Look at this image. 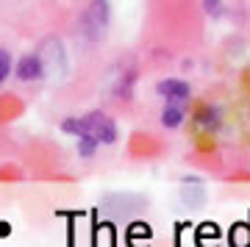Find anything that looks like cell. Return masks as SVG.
Masks as SVG:
<instances>
[{
	"mask_svg": "<svg viewBox=\"0 0 250 247\" xmlns=\"http://www.w3.org/2000/svg\"><path fill=\"white\" fill-rule=\"evenodd\" d=\"M62 131L64 133H72V136H92L98 139L100 144H111L117 139V125L111 117L100 114V111H92L86 117H70L62 123Z\"/></svg>",
	"mask_w": 250,
	"mask_h": 247,
	"instance_id": "obj_1",
	"label": "cell"
},
{
	"mask_svg": "<svg viewBox=\"0 0 250 247\" xmlns=\"http://www.w3.org/2000/svg\"><path fill=\"white\" fill-rule=\"evenodd\" d=\"M156 92L167 100V106H184L189 100V83H184V81H178V78L161 81L159 86H156Z\"/></svg>",
	"mask_w": 250,
	"mask_h": 247,
	"instance_id": "obj_2",
	"label": "cell"
},
{
	"mask_svg": "<svg viewBox=\"0 0 250 247\" xmlns=\"http://www.w3.org/2000/svg\"><path fill=\"white\" fill-rule=\"evenodd\" d=\"M120 200H123V206H117L114 200H108V208H111V217H114V220H131V217H134V214H139L145 208V200L142 197H128V194H125V197H120Z\"/></svg>",
	"mask_w": 250,
	"mask_h": 247,
	"instance_id": "obj_3",
	"label": "cell"
},
{
	"mask_svg": "<svg viewBox=\"0 0 250 247\" xmlns=\"http://www.w3.org/2000/svg\"><path fill=\"white\" fill-rule=\"evenodd\" d=\"M42 72H45V67H42L39 56H22L17 62V78H22V81H39Z\"/></svg>",
	"mask_w": 250,
	"mask_h": 247,
	"instance_id": "obj_4",
	"label": "cell"
},
{
	"mask_svg": "<svg viewBox=\"0 0 250 247\" xmlns=\"http://www.w3.org/2000/svg\"><path fill=\"white\" fill-rule=\"evenodd\" d=\"M195 117L200 123V128H206V131H220V125H223V114L214 106H200Z\"/></svg>",
	"mask_w": 250,
	"mask_h": 247,
	"instance_id": "obj_5",
	"label": "cell"
},
{
	"mask_svg": "<svg viewBox=\"0 0 250 247\" xmlns=\"http://www.w3.org/2000/svg\"><path fill=\"white\" fill-rule=\"evenodd\" d=\"M161 123H164V128H178V125L184 123V108L181 106H167L164 114H161Z\"/></svg>",
	"mask_w": 250,
	"mask_h": 247,
	"instance_id": "obj_6",
	"label": "cell"
},
{
	"mask_svg": "<svg viewBox=\"0 0 250 247\" xmlns=\"http://www.w3.org/2000/svg\"><path fill=\"white\" fill-rule=\"evenodd\" d=\"M98 139H92V136H81L78 139V153L81 156H95V150H98Z\"/></svg>",
	"mask_w": 250,
	"mask_h": 247,
	"instance_id": "obj_7",
	"label": "cell"
},
{
	"mask_svg": "<svg viewBox=\"0 0 250 247\" xmlns=\"http://www.w3.org/2000/svg\"><path fill=\"white\" fill-rule=\"evenodd\" d=\"M9 72H11V59H9V53H0V81L9 78Z\"/></svg>",
	"mask_w": 250,
	"mask_h": 247,
	"instance_id": "obj_8",
	"label": "cell"
},
{
	"mask_svg": "<svg viewBox=\"0 0 250 247\" xmlns=\"http://www.w3.org/2000/svg\"><path fill=\"white\" fill-rule=\"evenodd\" d=\"M220 9H223L220 0H206V11H208V14H220Z\"/></svg>",
	"mask_w": 250,
	"mask_h": 247,
	"instance_id": "obj_9",
	"label": "cell"
}]
</instances>
